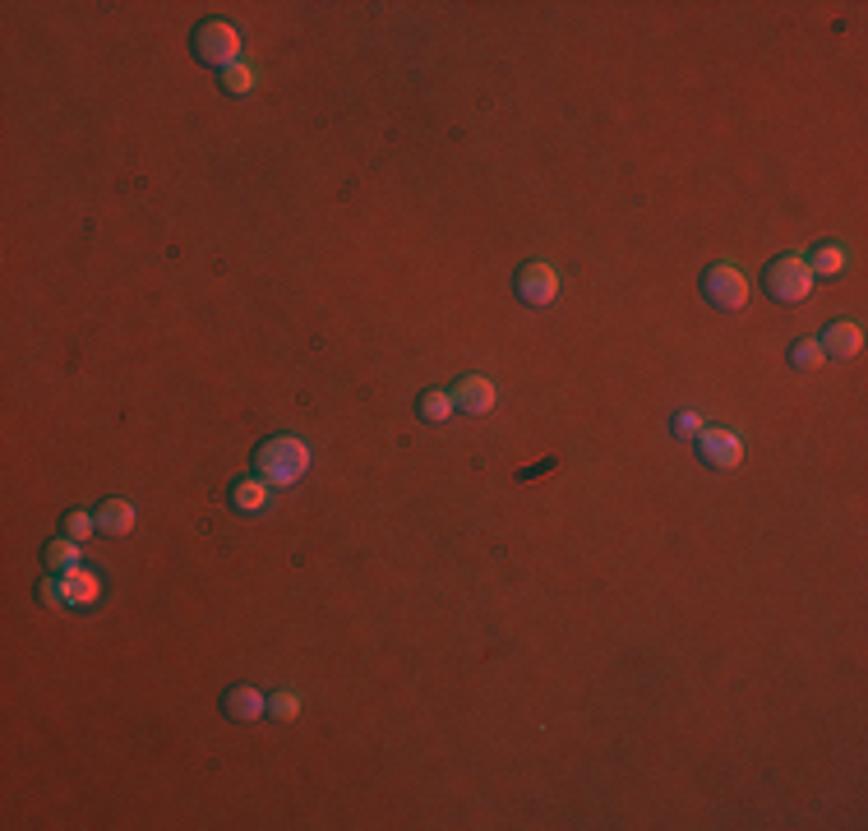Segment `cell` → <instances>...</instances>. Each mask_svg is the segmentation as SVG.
Instances as JSON below:
<instances>
[{"label": "cell", "mask_w": 868, "mask_h": 831, "mask_svg": "<svg viewBox=\"0 0 868 831\" xmlns=\"http://www.w3.org/2000/svg\"><path fill=\"white\" fill-rule=\"evenodd\" d=\"M254 462H259V476L268 485H296L310 471V444L296 439V434H273V439L259 444Z\"/></svg>", "instance_id": "1"}, {"label": "cell", "mask_w": 868, "mask_h": 831, "mask_svg": "<svg viewBox=\"0 0 868 831\" xmlns=\"http://www.w3.org/2000/svg\"><path fill=\"white\" fill-rule=\"evenodd\" d=\"M762 287H767V296H772V301H781V305L804 301L808 291H813L808 259H804V254H781V259H772V264H767V273H762Z\"/></svg>", "instance_id": "2"}, {"label": "cell", "mask_w": 868, "mask_h": 831, "mask_svg": "<svg viewBox=\"0 0 868 831\" xmlns=\"http://www.w3.org/2000/svg\"><path fill=\"white\" fill-rule=\"evenodd\" d=\"M194 56L213 70H231V65H241V33L227 19H204L194 28Z\"/></svg>", "instance_id": "3"}, {"label": "cell", "mask_w": 868, "mask_h": 831, "mask_svg": "<svg viewBox=\"0 0 868 831\" xmlns=\"http://www.w3.org/2000/svg\"><path fill=\"white\" fill-rule=\"evenodd\" d=\"M702 296H707V305H716V310H744L748 282L735 264H712L702 273Z\"/></svg>", "instance_id": "4"}, {"label": "cell", "mask_w": 868, "mask_h": 831, "mask_svg": "<svg viewBox=\"0 0 868 831\" xmlns=\"http://www.w3.org/2000/svg\"><path fill=\"white\" fill-rule=\"evenodd\" d=\"M513 291H518L522 305L545 310V305H555V296H559V273L550 264H522L518 277H513Z\"/></svg>", "instance_id": "5"}, {"label": "cell", "mask_w": 868, "mask_h": 831, "mask_svg": "<svg viewBox=\"0 0 868 831\" xmlns=\"http://www.w3.org/2000/svg\"><path fill=\"white\" fill-rule=\"evenodd\" d=\"M102 601V578H97L93 568H70V573H61L56 578V605H74V610H88V605Z\"/></svg>", "instance_id": "6"}, {"label": "cell", "mask_w": 868, "mask_h": 831, "mask_svg": "<svg viewBox=\"0 0 868 831\" xmlns=\"http://www.w3.org/2000/svg\"><path fill=\"white\" fill-rule=\"evenodd\" d=\"M698 458L716 471H735L744 462V444L730 430H698Z\"/></svg>", "instance_id": "7"}, {"label": "cell", "mask_w": 868, "mask_h": 831, "mask_svg": "<svg viewBox=\"0 0 868 831\" xmlns=\"http://www.w3.org/2000/svg\"><path fill=\"white\" fill-rule=\"evenodd\" d=\"M453 407L458 411H467V416H485V411L495 407V384L485 379V374H467V379H458L453 384Z\"/></svg>", "instance_id": "8"}, {"label": "cell", "mask_w": 868, "mask_h": 831, "mask_svg": "<svg viewBox=\"0 0 868 831\" xmlns=\"http://www.w3.org/2000/svg\"><path fill=\"white\" fill-rule=\"evenodd\" d=\"M222 711H227L231 721H259V716H268V702H264V693H259V688L236 684V688H227Z\"/></svg>", "instance_id": "9"}, {"label": "cell", "mask_w": 868, "mask_h": 831, "mask_svg": "<svg viewBox=\"0 0 868 831\" xmlns=\"http://www.w3.org/2000/svg\"><path fill=\"white\" fill-rule=\"evenodd\" d=\"M822 356H859V347H864V333H859V324H827V333L818 338Z\"/></svg>", "instance_id": "10"}, {"label": "cell", "mask_w": 868, "mask_h": 831, "mask_svg": "<svg viewBox=\"0 0 868 831\" xmlns=\"http://www.w3.org/2000/svg\"><path fill=\"white\" fill-rule=\"evenodd\" d=\"M231 508L236 513H264L268 508V481L264 476H241L231 485Z\"/></svg>", "instance_id": "11"}, {"label": "cell", "mask_w": 868, "mask_h": 831, "mask_svg": "<svg viewBox=\"0 0 868 831\" xmlns=\"http://www.w3.org/2000/svg\"><path fill=\"white\" fill-rule=\"evenodd\" d=\"M93 518L107 536H125V531L134 527V504L130 499H102V508H97Z\"/></svg>", "instance_id": "12"}, {"label": "cell", "mask_w": 868, "mask_h": 831, "mask_svg": "<svg viewBox=\"0 0 868 831\" xmlns=\"http://www.w3.org/2000/svg\"><path fill=\"white\" fill-rule=\"evenodd\" d=\"M42 559H47L51 573H70V568H79V541H70V536H56V541L42 550Z\"/></svg>", "instance_id": "13"}, {"label": "cell", "mask_w": 868, "mask_h": 831, "mask_svg": "<svg viewBox=\"0 0 868 831\" xmlns=\"http://www.w3.org/2000/svg\"><path fill=\"white\" fill-rule=\"evenodd\" d=\"M808 273H813V277L845 273V250H841V245H818V250L808 254Z\"/></svg>", "instance_id": "14"}, {"label": "cell", "mask_w": 868, "mask_h": 831, "mask_svg": "<svg viewBox=\"0 0 868 831\" xmlns=\"http://www.w3.org/2000/svg\"><path fill=\"white\" fill-rule=\"evenodd\" d=\"M416 411H421V421L439 425V421H448V416H453V398H448V393H439V388H425L421 402H416Z\"/></svg>", "instance_id": "15"}, {"label": "cell", "mask_w": 868, "mask_h": 831, "mask_svg": "<svg viewBox=\"0 0 868 831\" xmlns=\"http://www.w3.org/2000/svg\"><path fill=\"white\" fill-rule=\"evenodd\" d=\"M790 365H795V370H818V365H822V347H818V338H799V342H790Z\"/></svg>", "instance_id": "16"}, {"label": "cell", "mask_w": 868, "mask_h": 831, "mask_svg": "<svg viewBox=\"0 0 868 831\" xmlns=\"http://www.w3.org/2000/svg\"><path fill=\"white\" fill-rule=\"evenodd\" d=\"M222 88H227L231 97L254 93V70H250V65H231V70L222 74Z\"/></svg>", "instance_id": "17"}, {"label": "cell", "mask_w": 868, "mask_h": 831, "mask_svg": "<svg viewBox=\"0 0 868 831\" xmlns=\"http://www.w3.org/2000/svg\"><path fill=\"white\" fill-rule=\"evenodd\" d=\"M93 531H97V518H93V513H84V508L65 513V536H70V541H88Z\"/></svg>", "instance_id": "18"}, {"label": "cell", "mask_w": 868, "mask_h": 831, "mask_svg": "<svg viewBox=\"0 0 868 831\" xmlns=\"http://www.w3.org/2000/svg\"><path fill=\"white\" fill-rule=\"evenodd\" d=\"M268 716L296 721V716H301V698H296V693H273V698H268Z\"/></svg>", "instance_id": "19"}, {"label": "cell", "mask_w": 868, "mask_h": 831, "mask_svg": "<svg viewBox=\"0 0 868 831\" xmlns=\"http://www.w3.org/2000/svg\"><path fill=\"white\" fill-rule=\"evenodd\" d=\"M698 430H702L698 411H679L675 416V439H698Z\"/></svg>", "instance_id": "20"}]
</instances>
